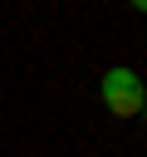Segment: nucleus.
<instances>
[{
  "instance_id": "nucleus-2",
  "label": "nucleus",
  "mask_w": 147,
  "mask_h": 157,
  "mask_svg": "<svg viewBox=\"0 0 147 157\" xmlns=\"http://www.w3.org/2000/svg\"><path fill=\"white\" fill-rule=\"evenodd\" d=\"M132 5H137V10H142V15H147V0H132Z\"/></svg>"
},
{
  "instance_id": "nucleus-3",
  "label": "nucleus",
  "mask_w": 147,
  "mask_h": 157,
  "mask_svg": "<svg viewBox=\"0 0 147 157\" xmlns=\"http://www.w3.org/2000/svg\"><path fill=\"white\" fill-rule=\"evenodd\" d=\"M142 108H147V103H142Z\"/></svg>"
},
{
  "instance_id": "nucleus-1",
  "label": "nucleus",
  "mask_w": 147,
  "mask_h": 157,
  "mask_svg": "<svg viewBox=\"0 0 147 157\" xmlns=\"http://www.w3.org/2000/svg\"><path fill=\"white\" fill-rule=\"evenodd\" d=\"M98 93H103L108 113H118V118H137V113H142V103H147V88H142V78H137L132 69H123V64L103 74Z\"/></svg>"
}]
</instances>
